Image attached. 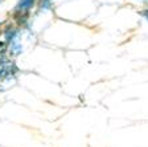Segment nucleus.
Segmentation results:
<instances>
[{"label": "nucleus", "mask_w": 148, "mask_h": 147, "mask_svg": "<svg viewBox=\"0 0 148 147\" xmlns=\"http://www.w3.org/2000/svg\"><path fill=\"white\" fill-rule=\"evenodd\" d=\"M20 29H21V28H18L13 21L7 23V24H4L3 28H1V36H3L4 40L9 44L11 41L20 39Z\"/></svg>", "instance_id": "1"}, {"label": "nucleus", "mask_w": 148, "mask_h": 147, "mask_svg": "<svg viewBox=\"0 0 148 147\" xmlns=\"http://www.w3.org/2000/svg\"><path fill=\"white\" fill-rule=\"evenodd\" d=\"M29 17H31L29 11H16V9H13L12 21L18 28H27L29 25Z\"/></svg>", "instance_id": "2"}, {"label": "nucleus", "mask_w": 148, "mask_h": 147, "mask_svg": "<svg viewBox=\"0 0 148 147\" xmlns=\"http://www.w3.org/2000/svg\"><path fill=\"white\" fill-rule=\"evenodd\" d=\"M23 52V44L20 43V39L13 40L8 44V56L11 58L12 57H18Z\"/></svg>", "instance_id": "3"}, {"label": "nucleus", "mask_w": 148, "mask_h": 147, "mask_svg": "<svg viewBox=\"0 0 148 147\" xmlns=\"http://www.w3.org/2000/svg\"><path fill=\"white\" fill-rule=\"evenodd\" d=\"M37 1L38 0H18L13 9H16V11H29L31 12V9L37 6Z\"/></svg>", "instance_id": "4"}, {"label": "nucleus", "mask_w": 148, "mask_h": 147, "mask_svg": "<svg viewBox=\"0 0 148 147\" xmlns=\"http://www.w3.org/2000/svg\"><path fill=\"white\" fill-rule=\"evenodd\" d=\"M37 7L40 11H50L53 8V0H38Z\"/></svg>", "instance_id": "5"}, {"label": "nucleus", "mask_w": 148, "mask_h": 147, "mask_svg": "<svg viewBox=\"0 0 148 147\" xmlns=\"http://www.w3.org/2000/svg\"><path fill=\"white\" fill-rule=\"evenodd\" d=\"M8 52V43L5 40H0V53H7Z\"/></svg>", "instance_id": "6"}, {"label": "nucleus", "mask_w": 148, "mask_h": 147, "mask_svg": "<svg viewBox=\"0 0 148 147\" xmlns=\"http://www.w3.org/2000/svg\"><path fill=\"white\" fill-rule=\"evenodd\" d=\"M138 13L142 16L144 20H147V21H148V7H145L144 9H140V11H138Z\"/></svg>", "instance_id": "7"}, {"label": "nucleus", "mask_w": 148, "mask_h": 147, "mask_svg": "<svg viewBox=\"0 0 148 147\" xmlns=\"http://www.w3.org/2000/svg\"><path fill=\"white\" fill-rule=\"evenodd\" d=\"M3 23H4V21H1V20H0V28L3 27Z\"/></svg>", "instance_id": "8"}, {"label": "nucleus", "mask_w": 148, "mask_h": 147, "mask_svg": "<svg viewBox=\"0 0 148 147\" xmlns=\"http://www.w3.org/2000/svg\"><path fill=\"white\" fill-rule=\"evenodd\" d=\"M4 1H5V0H0V4H3Z\"/></svg>", "instance_id": "9"}, {"label": "nucleus", "mask_w": 148, "mask_h": 147, "mask_svg": "<svg viewBox=\"0 0 148 147\" xmlns=\"http://www.w3.org/2000/svg\"><path fill=\"white\" fill-rule=\"evenodd\" d=\"M0 90H1V89H0Z\"/></svg>", "instance_id": "10"}]
</instances>
